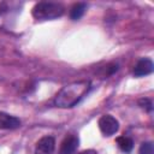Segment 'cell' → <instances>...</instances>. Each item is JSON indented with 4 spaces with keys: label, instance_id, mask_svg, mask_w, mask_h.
<instances>
[{
    "label": "cell",
    "instance_id": "12",
    "mask_svg": "<svg viewBox=\"0 0 154 154\" xmlns=\"http://www.w3.org/2000/svg\"><path fill=\"white\" fill-rule=\"evenodd\" d=\"M78 154H97V153H96V150H94V149H87V150H83V152H81V153H78Z\"/></svg>",
    "mask_w": 154,
    "mask_h": 154
},
{
    "label": "cell",
    "instance_id": "3",
    "mask_svg": "<svg viewBox=\"0 0 154 154\" xmlns=\"http://www.w3.org/2000/svg\"><path fill=\"white\" fill-rule=\"evenodd\" d=\"M99 128L105 136H112L118 131L119 123L114 117L105 114L99 119Z\"/></svg>",
    "mask_w": 154,
    "mask_h": 154
},
{
    "label": "cell",
    "instance_id": "11",
    "mask_svg": "<svg viewBox=\"0 0 154 154\" xmlns=\"http://www.w3.org/2000/svg\"><path fill=\"white\" fill-rule=\"evenodd\" d=\"M140 106L142 107V108H146L147 111H152V101L150 100H148V99H142L141 101H140Z\"/></svg>",
    "mask_w": 154,
    "mask_h": 154
},
{
    "label": "cell",
    "instance_id": "10",
    "mask_svg": "<svg viewBox=\"0 0 154 154\" xmlns=\"http://www.w3.org/2000/svg\"><path fill=\"white\" fill-rule=\"evenodd\" d=\"M138 154H154V147L152 142H143L140 146Z\"/></svg>",
    "mask_w": 154,
    "mask_h": 154
},
{
    "label": "cell",
    "instance_id": "7",
    "mask_svg": "<svg viewBox=\"0 0 154 154\" xmlns=\"http://www.w3.org/2000/svg\"><path fill=\"white\" fill-rule=\"evenodd\" d=\"M78 143H79V140L77 136L75 135L66 136L61 142L59 154H75L76 149L78 148Z\"/></svg>",
    "mask_w": 154,
    "mask_h": 154
},
{
    "label": "cell",
    "instance_id": "9",
    "mask_svg": "<svg viewBox=\"0 0 154 154\" xmlns=\"http://www.w3.org/2000/svg\"><path fill=\"white\" fill-rule=\"evenodd\" d=\"M85 8H87V5H85L84 2H77V4H75V5L72 6L71 11H70V17H71V19H73V20L79 19V18L83 16Z\"/></svg>",
    "mask_w": 154,
    "mask_h": 154
},
{
    "label": "cell",
    "instance_id": "1",
    "mask_svg": "<svg viewBox=\"0 0 154 154\" xmlns=\"http://www.w3.org/2000/svg\"><path fill=\"white\" fill-rule=\"evenodd\" d=\"M90 82L89 81H77L63 87L55 99L54 103L59 108H71L76 106L89 91Z\"/></svg>",
    "mask_w": 154,
    "mask_h": 154
},
{
    "label": "cell",
    "instance_id": "2",
    "mask_svg": "<svg viewBox=\"0 0 154 154\" xmlns=\"http://www.w3.org/2000/svg\"><path fill=\"white\" fill-rule=\"evenodd\" d=\"M64 13V6L58 2L51 1H41L37 2L32 8V16L40 20L55 19L61 17Z\"/></svg>",
    "mask_w": 154,
    "mask_h": 154
},
{
    "label": "cell",
    "instance_id": "5",
    "mask_svg": "<svg viewBox=\"0 0 154 154\" xmlns=\"http://www.w3.org/2000/svg\"><path fill=\"white\" fill-rule=\"evenodd\" d=\"M153 69H154L153 61L148 58H142L136 63V65L134 67V75L136 77L147 76V75L153 72Z\"/></svg>",
    "mask_w": 154,
    "mask_h": 154
},
{
    "label": "cell",
    "instance_id": "4",
    "mask_svg": "<svg viewBox=\"0 0 154 154\" xmlns=\"http://www.w3.org/2000/svg\"><path fill=\"white\" fill-rule=\"evenodd\" d=\"M55 148V141L52 136H43L38 140L35 148V154H53Z\"/></svg>",
    "mask_w": 154,
    "mask_h": 154
},
{
    "label": "cell",
    "instance_id": "6",
    "mask_svg": "<svg viewBox=\"0 0 154 154\" xmlns=\"http://www.w3.org/2000/svg\"><path fill=\"white\" fill-rule=\"evenodd\" d=\"M22 122L19 118L11 116L6 112H0V129L1 130H13L19 128Z\"/></svg>",
    "mask_w": 154,
    "mask_h": 154
},
{
    "label": "cell",
    "instance_id": "8",
    "mask_svg": "<svg viewBox=\"0 0 154 154\" xmlns=\"http://www.w3.org/2000/svg\"><path fill=\"white\" fill-rule=\"evenodd\" d=\"M116 141H117V144L120 148V150L126 153V154H129L132 150V148H134V142L128 136H119Z\"/></svg>",
    "mask_w": 154,
    "mask_h": 154
}]
</instances>
